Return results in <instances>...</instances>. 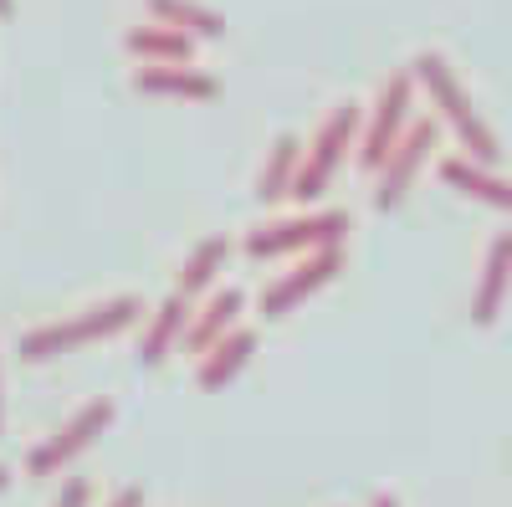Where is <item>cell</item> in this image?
Returning a JSON list of instances; mask_svg holds the SVG:
<instances>
[{
    "label": "cell",
    "mask_w": 512,
    "mask_h": 507,
    "mask_svg": "<svg viewBox=\"0 0 512 507\" xmlns=\"http://www.w3.org/2000/svg\"><path fill=\"white\" fill-rule=\"evenodd\" d=\"M226 262H231V236H205L190 257H185V267H180V277H175V292L195 303L200 292L226 272Z\"/></svg>",
    "instance_id": "e0dca14e"
},
{
    "label": "cell",
    "mask_w": 512,
    "mask_h": 507,
    "mask_svg": "<svg viewBox=\"0 0 512 507\" xmlns=\"http://www.w3.org/2000/svg\"><path fill=\"white\" fill-rule=\"evenodd\" d=\"M190 298H180V292H169V298L149 313V328L139 338V364L144 369H159L169 354H175V344H185V328H190Z\"/></svg>",
    "instance_id": "7c38bea8"
},
{
    "label": "cell",
    "mask_w": 512,
    "mask_h": 507,
    "mask_svg": "<svg viewBox=\"0 0 512 507\" xmlns=\"http://www.w3.org/2000/svg\"><path fill=\"white\" fill-rule=\"evenodd\" d=\"M113 400L103 395V400H88V405H82L72 420H62V426L47 436V441H41L31 456H26V477H57L62 467H67V461H77L82 451H88L108 426H113Z\"/></svg>",
    "instance_id": "52a82bcc"
},
{
    "label": "cell",
    "mask_w": 512,
    "mask_h": 507,
    "mask_svg": "<svg viewBox=\"0 0 512 507\" xmlns=\"http://www.w3.org/2000/svg\"><path fill=\"white\" fill-rule=\"evenodd\" d=\"M139 318H144V303L134 298V292H118V298L93 303V308H82V313H72V318L26 328L21 344H16V354H21L26 364H47V359H62V354L88 349V344H103V338L134 328Z\"/></svg>",
    "instance_id": "6da1fadb"
},
{
    "label": "cell",
    "mask_w": 512,
    "mask_h": 507,
    "mask_svg": "<svg viewBox=\"0 0 512 507\" xmlns=\"http://www.w3.org/2000/svg\"><path fill=\"white\" fill-rule=\"evenodd\" d=\"M369 507H400V497H390V492H379V497H374Z\"/></svg>",
    "instance_id": "44dd1931"
},
{
    "label": "cell",
    "mask_w": 512,
    "mask_h": 507,
    "mask_svg": "<svg viewBox=\"0 0 512 507\" xmlns=\"http://www.w3.org/2000/svg\"><path fill=\"white\" fill-rule=\"evenodd\" d=\"M507 287H512V231H497L482 251V272H477V292H472V323L477 328L497 323V313L507 303Z\"/></svg>",
    "instance_id": "30bf717a"
},
{
    "label": "cell",
    "mask_w": 512,
    "mask_h": 507,
    "mask_svg": "<svg viewBox=\"0 0 512 507\" xmlns=\"http://www.w3.org/2000/svg\"><path fill=\"white\" fill-rule=\"evenodd\" d=\"M123 47H128V57H139V62H154V67H180V62H190V57H195V36H185V31H175V26L149 21V26H128Z\"/></svg>",
    "instance_id": "5bb4252c"
},
{
    "label": "cell",
    "mask_w": 512,
    "mask_h": 507,
    "mask_svg": "<svg viewBox=\"0 0 512 507\" xmlns=\"http://www.w3.org/2000/svg\"><path fill=\"white\" fill-rule=\"evenodd\" d=\"M359 134H364V108H359V103H338V108L318 123L313 144L303 149V169H297L292 200L313 205V200L333 185V175H338V164L349 159V149H359Z\"/></svg>",
    "instance_id": "3957f363"
},
{
    "label": "cell",
    "mask_w": 512,
    "mask_h": 507,
    "mask_svg": "<svg viewBox=\"0 0 512 507\" xmlns=\"http://www.w3.org/2000/svg\"><path fill=\"white\" fill-rule=\"evenodd\" d=\"M349 236V216L344 210H303L292 221H267L246 236V257L272 262V257H313V251L344 246Z\"/></svg>",
    "instance_id": "277c9868"
},
{
    "label": "cell",
    "mask_w": 512,
    "mask_h": 507,
    "mask_svg": "<svg viewBox=\"0 0 512 507\" xmlns=\"http://www.w3.org/2000/svg\"><path fill=\"white\" fill-rule=\"evenodd\" d=\"M88 502H93V487L82 482V477H72V482L57 492V502H52V507H88Z\"/></svg>",
    "instance_id": "d6986e66"
},
{
    "label": "cell",
    "mask_w": 512,
    "mask_h": 507,
    "mask_svg": "<svg viewBox=\"0 0 512 507\" xmlns=\"http://www.w3.org/2000/svg\"><path fill=\"white\" fill-rule=\"evenodd\" d=\"M241 313H246V292H241V287H221V292H210V298L200 303V313H190V328H185V354L205 359V354L226 338V333H236V328H241Z\"/></svg>",
    "instance_id": "9c48e42d"
},
{
    "label": "cell",
    "mask_w": 512,
    "mask_h": 507,
    "mask_svg": "<svg viewBox=\"0 0 512 507\" xmlns=\"http://www.w3.org/2000/svg\"><path fill=\"white\" fill-rule=\"evenodd\" d=\"M0 420H6V400H0Z\"/></svg>",
    "instance_id": "cb8c5ba5"
},
{
    "label": "cell",
    "mask_w": 512,
    "mask_h": 507,
    "mask_svg": "<svg viewBox=\"0 0 512 507\" xmlns=\"http://www.w3.org/2000/svg\"><path fill=\"white\" fill-rule=\"evenodd\" d=\"M16 11V0H0V16H11Z\"/></svg>",
    "instance_id": "7402d4cb"
},
{
    "label": "cell",
    "mask_w": 512,
    "mask_h": 507,
    "mask_svg": "<svg viewBox=\"0 0 512 507\" xmlns=\"http://www.w3.org/2000/svg\"><path fill=\"white\" fill-rule=\"evenodd\" d=\"M436 139H441V123H436V118H410L405 139L390 149V159H384L379 175H374V205H379V210L405 205V195H410L415 180H420V169L431 164V154H436Z\"/></svg>",
    "instance_id": "8992f818"
},
{
    "label": "cell",
    "mask_w": 512,
    "mask_h": 507,
    "mask_svg": "<svg viewBox=\"0 0 512 507\" xmlns=\"http://www.w3.org/2000/svg\"><path fill=\"white\" fill-rule=\"evenodd\" d=\"M108 507H144V492H139V487H118Z\"/></svg>",
    "instance_id": "ffe728a7"
},
{
    "label": "cell",
    "mask_w": 512,
    "mask_h": 507,
    "mask_svg": "<svg viewBox=\"0 0 512 507\" xmlns=\"http://www.w3.org/2000/svg\"><path fill=\"white\" fill-rule=\"evenodd\" d=\"M441 180L451 185V190H461L466 200H482V205H492V210H507L512 216V180L507 175H497V169H487V164H477V159H441Z\"/></svg>",
    "instance_id": "4fadbf2b"
},
{
    "label": "cell",
    "mask_w": 512,
    "mask_h": 507,
    "mask_svg": "<svg viewBox=\"0 0 512 507\" xmlns=\"http://www.w3.org/2000/svg\"><path fill=\"white\" fill-rule=\"evenodd\" d=\"M410 72H415V88H425V93H431L436 113L451 123V134L461 139L466 159H477V164H487V169H492V164L502 159V144H497V134L487 129V118L477 113L472 93L461 88L456 67H451L441 52H420V57L410 62Z\"/></svg>",
    "instance_id": "7a4b0ae2"
},
{
    "label": "cell",
    "mask_w": 512,
    "mask_h": 507,
    "mask_svg": "<svg viewBox=\"0 0 512 507\" xmlns=\"http://www.w3.org/2000/svg\"><path fill=\"white\" fill-rule=\"evenodd\" d=\"M149 16L159 26H175V31L200 36V41H221L226 36V16L200 6V0H149Z\"/></svg>",
    "instance_id": "ac0fdd59"
},
{
    "label": "cell",
    "mask_w": 512,
    "mask_h": 507,
    "mask_svg": "<svg viewBox=\"0 0 512 507\" xmlns=\"http://www.w3.org/2000/svg\"><path fill=\"white\" fill-rule=\"evenodd\" d=\"M134 88L149 93V98H185V103L221 98V82L210 77V72H200V67H190V62H180V67H154V62H144V67L134 72Z\"/></svg>",
    "instance_id": "8fae6325"
},
{
    "label": "cell",
    "mask_w": 512,
    "mask_h": 507,
    "mask_svg": "<svg viewBox=\"0 0 512 507\" xmlns=\"http://www.w3.org/2000/svg\"><path fill=\"white\" fill-rule=\"evenodd\" d=\"M338 272H344V246H328V251H313L297 267H287L282 277H272L262 287V318H287L292 308H303L313 292H323Z\"/></svg>",
    "instance_id": "ba28073f"
},
{
    "label": "cell",
    "mask_w": 512,
    "mask_h": 507,
    "mask_svg": "<svg viewBox=\"0 0 512 507\" xmlns=\"http://www.w3.org/2000/svg\"><path fill=\"white\" fill-rule=\"evenodd\" d=\"M251 354H256V328H236V333H226L221 344L195 364V385H200V390H226L231 379L251 364Z\"/></svg>",
    "instance_id": "9a60e30c"
},
{
    "label": "cell",
    "mask_w": 512,
    "mask_h": 507,
    "mask_svg": "<svg viewBox=\"0 0 512 507\" xmlns=\"http://www.w3.org/2000/svg\"><path fill=\"white\" fill-rule=\"evenodd\" d=\"M410 103H415V72L410 67H395L390 77L379 82V98H374V108L364 118V134H359V149H354L369 175H379V164L390 159V149L405 139Z\"/></svg>",
    "instance_id": "5b68a950"
},
{
    "label": "cell",
    "mask_w": 512,
    "mask_h": 507,
    "mask_svg": "<svg viewBox=\"0 0 512 507\" xmlns=\"http://www.w3.org/2000/svg\"><path fill=\"white\" fill-rule=\"evenodd\" d=\"M297 169H303V144H297L292 134H282L267 149L262 175H256V200H262V205H282L292 195V185H297Z\"/></svg>",
    "instance_id": "2e32d148"
},
{
    "label": "cell",
    "mask_w": 512,
    "mask_h": 507,
    "mask_svg": "<svg viewBox=\"0 0 512 507\" xmlns=\"http://www.w3.org/2000/svg\"><path fill=\"white\" fill-rule=\"evenodd\" d=\"M6 487H11V472H6V467H0V492H6Z\"/></svg>",
    "instance_id": "603a6c76"
}]
</instances>
